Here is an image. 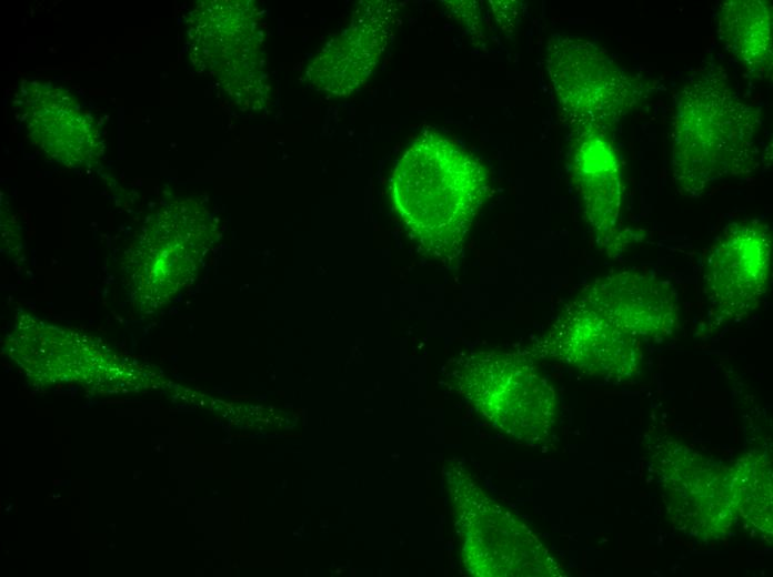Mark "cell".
<instances>
[{"label": "cell", "mask_w": 773, "mask_h": 577, "mask_svg": "<svg viewBox=\"0 0 773 577\" xmlns=\"http://www.w3.org/2000/svg\"><path fill=\"white\" fill-rule=\"evenodd\" d=\"M390 191L399 216L420 247L443 265L459 263L488 195L483 165L443 135L424 132L399 159Z\"/></svg>", "instance_id": "cell-1"}, {"label": "cell", "mask_w": 773, "mask_h": 577, "mask_svg": "<svg viewBox=\"0 0 773 577\" xmlns=\"http://www.w3.org/2000/svg\"><path fill=\"white\" fill-rule=\"evenodd\" d=\"M757 115L715 65L696 70L679 93L672 131V171L679 190L700 195L712 183L751 170Z\"/></svg>", "instance_id": "cell-2"}, {"label": "cell", "mask_w": 773, "mask_h": 577, "mask_svg": "<svg viewBox=\"0 0 773 577\" xmlns=\"http://www.w3.org/2000/svg\"><path fill=\"white\" fill-rule=\"evenodd\" d=\"M465 569L482 577L562 576L538 537L476 485L462 464L443 469Z\"/></svg>", "instance_id": "cell-3"}, {"label": "cell", "mask_w": 773, "mask_h": 577, "mask_svg": "<svg viewBox=\"0 0 773 577\" xmlns=\"http://www.w3.org/2000/svg\"><path fill=\"white\" fill-rule=\"evenodd\" d=\"M453 375L460 394L496 428L530 443L549 436L555 394L524 354H469L458 361Z\"/></svg>", "instance_id": "cell-4"}, {"label": "cell", "mask_w": 773, "mask_h": 577, "mask_svg": "<svg viewBox=\"0 0 773 577\" xmlns=\"http://www.w3.org/2000/svg\"><path fill=\"white\" fill-rule=\"evenodd\" d=\"M546 69L562 111L579 131L612 126L644 93L643 82L582 38L553 36Z\"/></svg>", "instance_id": "cell-5"}, {"label": "cell", "mask_w": 773, "mask_h": 577, "mask_svg": "<svg viewBox=\"0 0 773 577\" xmlns=\"http://www.w3.org/2000/svg\"><path fill=\"white\" fill-rule=\"evenodd\" d=\"M650 468L675 526L697 538L722 537L736 518L727 468L673 439L650 449Z\"/></svg>", "instance_id": "cell-6"}, {"label": "cell", "mask_w": 773, "mask_h": 577, "mask_svg": "<svg viewBox=\"0 0 773 577\" xmlns=\"http://www.w3.org/2000/svg\"><path fill=\"white\" fill-rule=\"evenodd\" d=\"M261 31L254 7L247 2H209L193 13L194 58L237 102L255 103V95H267Z\"/></svg>", "instance_id": "cell-7"}, {"label": "cell", "mask_w": 773, "mask_h": 577, "mask_svg": "<svg viewBox=\"0 0 773 577\" xmlns=\"http://www.w3.org/2000/svg\"><path fill=\"white\" fill-rule=\"evenodd\" d=\"M169 206L143 227L124 261L127 291L141 310H157L193 279L207 237L198 219Z\"/></svg>", "instance_id": "cell-8"}, {"label": "cell", "mask_w": 773, "mask_h": 577, "mask_svg": "<svg viewBox=\"0 0 773 577\" xmlns=\"http://www.w3.org/2000/svg\"><path fill=\"white\" fill-rule=\"evenodd\" d=\"M613 382L639 374L640 340L578 296L528 352Z\"/></svg>", "instance_id": "cell-9"}, {"label": "cell", "mask_w": 773, "mask_h": 577, "mask_svg": "<svg viewBox=\"0 0 773 577\" xmlns=\"http://www.w3.org/2000/svg\"><path fill=\"white\" fill-rule=\"evenodd\" d=\"M772 240L759 222L730 226L711 249L704 270L707 298L726 317H742L766 292Z\"/></svg>", "instance_id": "cell-10"}, {"label": "cell", "mask_w": 773, "mask_h": 577, "mask_svg": "<svg viewBox=\"0 0 773 577\" xmlns=\"http://www.w3.org/2000/svg\"><path fill=\"white\" fill-rule=\"evenodd\" d=\"M396 12L395 3L363 2L347 29L331 39L307 70L317 89L333 95H347L370 75L384 51Z\"/></svg>", "instance_id": "cell-11"}, {"label": "cell", "mask_w": 773, "mask_h": 577, "mask_svg": "<svg viewBox=\"0 0 773 577\" xmlns=\"http://www.w3.org/2000/svg\"><path fill=\"white\" fill-rule=\"evenodd\" d=\"M579 296L639 340L664 338L679 324L673 287L649 274L634 271L608 274Z\"/></svg>", "instance_id": "cell-12"}, {"label": "cell", "mask_w": 773, "mask_h": 577, "mask_svg": "<svg viewBox=\"0 0 773 577\" xmlns=\"http://www.w3.org/2000/svg\"><path fill=\"white\" fill-rule=\"evenodd\" d=\"M571 166L599 245L618 254L626 235L619 227L623 186L616 153L603 132L579 131Z\"/></svg>", "instance_id": "cell-13"}, {"label": "cell", "mask_w": 773, "mask_h": 577, "mask_svg": "<svg viewBox=\"0 0 773 577\" xmlns=\"http://www.w3.org/2000/svg\"><path fill=\"white\" fill-rule=\"evenodd\" d=\"M22 105L30 134L57 161L78 168L99 156L97 130L68 92L36 85L24 93Z\"/></svg>", "instance_id": "cell-14"}, {"label": "cell", "mask_w": 773, "mask_h": 577, "mask_svg": "<svg viewBox=\"0 0 773 577\" xmlns=\"http://www.w3.org/2000/svg\"><path fill=\"white\" fill-rule=\"evenodd\" d=\"M719 34L727 50L753 77L772 73V10L767 1L737 0L723 3Z\"/></svg>", "instance_id": "cell-15"}, {"label": "cell", "mask_w": 773, "mask_h": 577, "mask_svg": "<svg viewBox=\"0 0 773 577\" xmlns=\"http://www.w3.org/2000/svg\"><path fill=\"white\" fill-rule=\"evenodd\" d=\"M731 500L736 515L772 534V468L765 456L747 454L727 468Z\"/></svg>", "instance_id": "cell-16"}]
</instances>
